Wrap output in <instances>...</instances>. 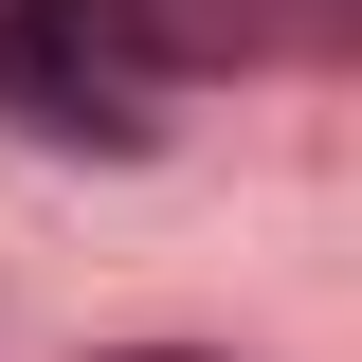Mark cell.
Masks as SVG:
<instances>
[{
	"instance_id": "obj_1",
	"label": "cell",
	"mask_w": 362,
	"mask_h": 362,
	"mask_svg": "<svg viewBox=\"0 0 362 362\" xmlns=\"http://www.w3.org/2000/svg\"><path fill=\"white\" fill-rule=\"evenodd\" d=\"M0 109L54 145H127L145 127V37H127V0H0Z\"/></svg>"
}]
</instances>
